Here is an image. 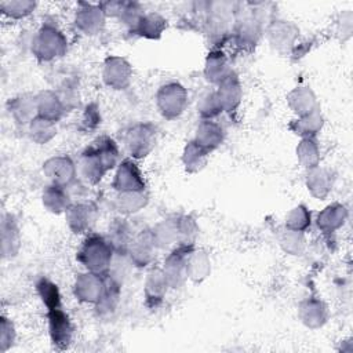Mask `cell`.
<instances>
[{
	"label": "cell",
	"mask_w": 353,
	"mask_h": 353,
	"mask_svg": "<svg viewBox=\"0 0 353 353\" xmlns=\"http://www.w3.org/2000/svg\"><path fill=\"white\" fill-rule=\"evenodd\" d=\"M41 203L48 212L57 214V215L65 214L69 205L72 204L70 197L66 192V188L51 185V183L44 188L41 193Z\"/></svg>",
	"instance_id": "cell-29"
},
{
	"label": "cell",
	"mask_w": 353,
	"mask_h": 353,
	"mask_svg": "<svg viewBox=\"0 0 353 353\" xmlns=\"http://www.w3.org/2000/svg\"><path fill=\"white\" fill-rule=\"evenodd\" d=\"M37 7L32 0H6L0 3V11L4 17L11 19H23L34 12Z\"/></svg>",
	"instance_id": "cell-41"
},
{
	"label": "cell",
	"mask_w": 353,
	"mask_h": 353,
	"mask_svg": "<svg viewBox=\"0 0 353 353\" xmlns=\"http://www.w3.org/2000/svg\"><path fill=\"white\" fill-rule=\"evenodd\" d=\"M47 321L48 335L52 345L59 350L69 347L73 341L74 328L68 313H65L62 307L47 310Z\"/></svg>",
	"instance_id": "cell-9"
},
{
	"label": "cell",
	"mask_w": 353,
	"mask_h": 353,
	"mask_svg": "<svg viewBox=\"0 0 353 353\" xmlns=\"http://www.w3.org/2000/svg\"><path fill=\"white\" fill-rule=\"evenodd\" d=\"M106 18L102 4L80 3L74 12V26L85 36H95L103 30Z\"/></svg>",
	"instance_id": "cell-10"
},
{
	"label": "cell",
	"mask_w": 353,
	"mask_h": 353,
	"mask_svg": "<svg viewBox=\"0 0 353 353\" xmlns=\"http://www.w3.org/2000/svg\"><path fill=\"white\" fill-rule=\"evenodd\" d=\"M119 163V145L110 137L102 135L83 150L77 161V171L85 183L97 185Z\"/></svg>",
	"instance_id": "cell-1"
},
{
	"label": "cell",
	"mask_w": 353,
	"mask_h": 353,
	"mask_svg": "<svg viewBox=\"0 0 353 353\" xmlns=\"http://www.w3.org/2000/svg\"><path fill=\"white\" fill-rule=\"evenodd\" d=\"M347 219V210L343 204L332 203L317 214L316 225L323 233H334L343 226Z\"/></svg>",
	"instance_id": "cell-26"
},
{
	"label": "cell",
	"mask_w": 353,
	"mask_h": 353,
	"mask_svg": "<svg viewBox=\"0 0 353 353\" xmlns=\"http://www.w3.org/2000/svg\"><path fill=\"white\" fill-rule=\"evenodd\" d=\"M210 153H211L210 150L204 149L193 139L189 141L185 145L183 152H182V164H183L185 170L189 174H196V172L201 171L208 161Z\"/></svg>",
	"instance_id": "cell-32"
},
{
	"label": "cell",
	"mask_w": 353,
	"mask_h": 353,
	"mask_svg": "<svg viewBox=\"0 0 353 353\" xmlns=\"http://www.w3.org/2000/svg\"><path fill=\"white\" fill-rule=\"evenodd\" d=\"M279 244L290 255H302L306 247L305 233L284 228L279 236Z\"/></svg>",
	"instance_id": "cell-42"
},
{
	"label": "cell",
	"mask_w": 353,
	"mask_h": 353,
	"mask_svg": "<svg viewBox=\"0 0 353 353\" xmlns=\"http://www.w3.org/2000/svg\"><path fill=\"white\" fill-rule=\"evenodd\" d=\"M234 33L240 43L255 44L262 33V22L254 14L245 15L243 18H237V15H236V32Z\"/></svg>",
	"instance_id": "cell-35"
},
{
	"label": "cell",
	"mask_w": 353,
	"mask_h": 353,
	"mask_svg": "<svg viewBox=\"0 0 353 353\" xmlns=\"http://www.w3.org/2000/svg\"><path fill=\"white\" fill-rule=\"evenodd\" d=\"M157 250L160 248L154 240L152 229H145L135 233L127 250V254L132 261L134 266L146 268L154 262Z\"/></svg>",
	"instance_id": "cell-11"
},
{
	"label": "cell",
	"mask_w": 353,
	"mask_h": 353,
	"mask_svg": "<svg viewBox=\"0 0 353 353\" xmlns=\"http://www.w3.org/2000/svg\"><path fill=\"white\" fill-rule=\"evenodd\" d=\"M7 110L15 124L28 127L39 116L36 94L25 92L14 97L7 102Z\"/></svg>",
	"instance_id": "cell-16"
},
{
	"label": "cell",
	"mask_w": 353,
	"mask_h": 353,
	"mask_svg": "<svg viewBox=\"0 0 353 353\" xmlns=\"http://www.w3.org/2000/svg\"><path fill=\"white\" fill-rule=\"evenodd\" d=\"M101 124V116L98 112V106L95 103H91L85 108L83 113L81 125L84 130H94Z\"/></svg>",
	"instance_id": "cell-47"
},
{
	"label": "cell",
	"mask_w": 353,
	"mask_h": 353,
	"mask_svg": "<svg viewBox=\"0 0 353 353\" xmlns=\"http://www.w3.org/2000/svg\"><path fill=\"white\" fill-rule=\"evenodd\" d=\"M186 270L188 279L199 284L204 281L211 273V258L210 254L203 248L194 245L189 248L186 255Z\"/></svg>",
	"instance_id": "cell-22"
},
{
	"label": "cell",
	"mask_w": 353,
	"mask_h": 353,
	"mask_svg": "<svg viewBox=\"0 0 353 353\" xmlns=\"http://www.w3.org/2000/svg\"><path fill=\"white\" fill-rule=\"evenodd\" d=\"M30 50L39 61L50 62L66 54L68 39L55 25L46 22L34 33Z\"/></svg>",
	"instance_id": "cell-3"
},
{
	"label": "cell",
	"mask_w": 353,
	"mask_h": 353,
	"mask_svg": "<svg viewBox=\"0 0 353 353\" xmlns=\"http://www.w3.org/2000/svg\"><path fill=\"white\" fill-rule=\"evenodd\" d=\"M36 98L37 113L40 117L57 123L65 116L68 109L55 90H43L36 94Z\"/></svg>",
	"instance_id": "cell-21"
},
{
	"label": "cell",
	"mask_w": 353,
	"mask_h": 353,
	"mask_svg": "<svg viewBox=\"0 0 353 353\" xmlns=\"http://www.w3.org/2000/svg\"><path fill=\"white\" fill-rule=\"evenodd\" d=\"M112 186L116 192L146 190L143 174L134 159H124L119 163L112 181Z\"/></svg>",
	"instance_id": "cell-14"
},
{
	"label": "cell",
	"mask_w": 353,
	"mask_h": 353,
	"mask_svg": "<svg viewBox=\"0 0 353 353\" xmlns=\"http://www.w3.org/2000/svg\"><path fill=\"white\" fill-rule=\"evenodd\" d=\"M57 123L43 119L37 116L29 125H28V134L30 139L37 145H46L48 143L55 135H57Z\"/></svg>",
	"instance_id": "cell-38"
},
{
	"label": "cell",
	"mask_w": 353,
	"mask_h": 353,
	"mask_svg": "<svg viewBox=\"0 0 353 353\" xmlns=\"http://www.w3.org/2000/svg\"><path fill=\"white\" fill-rule=\"evenodd\" d=\"M114 255V248L106 237L90 234L77 251V261L88 272L106 274Z\"/></svg>",
	"instance_id": "cell-2"
},
{
	"label": "cell",
	"mask_w": 353,
	"mask_h": 353,
	"mask_svg": "<svg viewBox=\"0 0 353 353\" xmlns=\"http://www.w3.org/2000/svg\"><path fill=\"white\" fill-rule=\"evenodd\" d=\"M223 139L225 130L219 123L211 119H200L193 138L194 142H197L204 149L212 152L223 143Z\"/></svg>",
	"instance_id": "cell-20"
},
{
	"label": "cell",
	"mask_w": 353,
	"mask_h": 353,
	"mask_svg": "<svg viewBox=\"0 0 353 353\" xmlns=\"http://www.w3.org/2000/svg\"><path fill=\"white\" fill-rule=\"evenodd\" d=\"M284 223H285V228H288V229L305 233L310 228V223H312L310 211L303 204L295 205L294 208H291L287 212Z\"/></svg>",
	"instance_id": "cell-44"
},
{
	"label": "cell",
	"mask_w": 353,
	"mask_h": 353,
	"mask_svg": "<svg viewBox=\"0 0 353 353\" xmlns=\"http://www.w3.org/2000/svg\"><path fill=\"white\" fill-rule=\"evenodd\" d=\"M43 174L51 185L68 188L74 182L79 171L77 164L66 154H58L43 163Z\"/></svg>",
	"instance_id": "cell-6"
},
{
	"label": "cell",
	"mask_w": 353,
	"mask_h": 353,
	"mask_svg": "<svg viewBox=\"0 0 353 353\" xmlns=\"http://www.w3.org/2000/svg\"><path fill=\"white\" fill-rule=\"evenodd\" d=\"M328 316V306L324 301L316 296H309L303 299L298 306V317L309 328L323 327L327 323Z\"/></svg>",
	"instance_id": "cell-18"
},
{
	"label": "cell",
	"mask_w": 353,
	"mask_h": 353,
	"mask_svg": "<svg viewBox=\"0 0 353 353\" xmlns=\"http://www.w3.org/2000/svg\"><path fill=\"white\" fill-rule=\"evenodd\" d=\"M0 245L3 259H12L21 250V229L18 221L11 214H4L0 225Z\"/></svg>",
	"instance_id": "cell-17"
},
{
	"label": "cell",
	"mask_w": 353,
	"mask_h": 353,
	"mask_svg": "<svg viewBox=\"0 0 353 353\" xmlns=\"http://www.w3.org/2000/svg\"><path fill=\"white\" fill-rule=\"evenodd\" d=\"M323 124H324V119L321 116L320 108H317L316 110L292 120L290 124V130L294 134L299 135L301 138H309V137H317V134L323 128Z\"/></svg>",
	"instance_id": "cell-31"
},
{
	"label": "cell",
	"mask_w": 353,
	"mask_h": 353,
	"mask_svg": "<svg viewBox=\"0 0 353 353\" xmlns=\"http://www.w3.org/2000/svg\"><path fill=\"white\" fill-rule=\"evenodd\" d=\"M223 112H234L243 99V87L239 76L232 72L226 79H223L215 90Z\"/></svg>",
	"instance_id": "cell-19"
},
{
	"label": "cell",
	"mask_w": 353,
	"mask_h": 353,
	"mask_svg": "<svg viewBox=\"0 0 353 353\" xmlns=\"http://www.w3.org/2000/svg\"><path fill=\"white\" fill-rule=\"evenodd\" d=\"M149 203L146 190H130L117 192L114 199V207L121 215H134L143 210Z\"/></svg>",
	"instance_id": "cell-28"
},
{
	"label": "cell",
	"mask_w": 353,
	"mask_h": 353,
	"mask_svg": "<svg viewBox=\"0 0 353 353\" xmlns=\"http://www.w3.org/2000/svg\"><path fill=\"white\" fill-rule=\"evenodd\" d=\"M299 36V28L285 19H274L266 28L269 44L280 54H288L294 50Z\"/></svg>",
	"instance_id": "cell-7"
},
{
	"label": "cell",
	"mask_w": 353,
	"mask_h": 353,
	"mask_svg": "<svg viewBox=\"0 0 353 353\" xmlns=\"http://www.w3.org/2000/svg\"><path fill=\"white\" fill-rule=\"evenodd\" d=\"M197 113L201 119H211V120H214L221 113H223L222 103H221L215 90L204 94L200 98V101L197 103Z\"/></svg>",
	"instance_id": "cell-45"
},
{
	"label": "cell",
	"mask_w": 353,
	"mask_h": 353,
	"mask_svg": "<svg viewBox=\"0 0 353 353\" xmlns=\"http://www.w3.org/2000/svg\"><path fill=\"white\" fill-rule=\"evenodd\" d=\"M98 218V210L91 203H72L65 212V219L69 229L76 233H88Z\"/></svg>",
	"instance_id": "cell-15"
},
{
	"label": "cell",
	"mask_w": 353,
	"mask_h": 353,
	"mask_svg": "<svg viewBox=\"0 0 353 353\" xmlns=\"http://www.w3.org/2000/svg\"><path fill=\"white\" fill-rule=\"evenodd\" d=\"M176 245H194L199 236V225L196 219L186 214H175Z\"/></svg>",
	"instance_id": "cell-37"
},
{
	"label": "cell",
	"mask_w": 353,
	"mask_h": 353,
	"mask_svg": "<svg viewBox=\"0 0 353 353\" xmlns=\"http://www.w3.org/2000/svg\"><path fill=\"white\" fill-rule=\"evenodd\" d=\"M152 233L159 248L168 247L171 244H176V225H175V214L161 219L154 228H152Z\"/></svg>",
	"instance_id": "cell-39"
},
{
	"label": "cell",
	"mask_w": 353,
	"mask_h": 353,
	"mask_svg": "<svg viewBox=\"0 0 353 353\" xmlns=\"http://www.w3.org/2000/svg\"><path fill=\"white\" fill-rule=\"evenodd\" d=\"M36 292L40 296L47 310L61 307V292L58 285L47 277H40L36 281Z\"/></svg>",
	"instance_id": "cell-40"
},
{
	"label": "cell",
	"mask_w": 353,
	"mask_h": 353,
	"mask_svg": "<svg viewBox=\"0 0 353 353\" xmlns=\"http://www.w3.org/2000/svg\"><path fill=\"white\" fill-rule=\"evenodd\" d=\"M132 74L131 63L123 57L109 55L103 61L102 80L112 90H125L131 84Z\"/></svg>",
	"instance_id": "cell-8"
},
{
	"label": "cell",
	"mask_w": 353,
	"mask_h": 353,
	"mask_svg": "<svg viewBox=\"0 0 353 353\" xmlns=\"http://www.w3.org/2000/svg\"><path fill=\"white\" fill-rule=\"evenodd\" d=\"M170 285L165 280V276L161 269H152L145 280L143 287V295H145V303L149 307H157L165 298V294L168 291Z\"/></svg>",
	"instance_id": "cell-24"
},
{
	"label": "cell",
	"mask_w": 353,
	"mask_h": 353,
	"mask_svg": "<svg viewBox=\"0 0 353 353\" xmlns=\"http://www.w3.org/2000/svg\"><path fill=\"white\" fill-rule=\"evenodd\" d=\"M15 338H17V331H15L14 323L8 317L1 316L0 317V352L4 353L10 350L14 346Z\"/></svg>",
	"instance_id": "cell-46"
},
{
	"label": "cell",
	"mask_w": 353,
	"mask_h": 353,
	"mask_svg": "<svg viewBox=\"0 0 353 353\" xmlns=\"http://www.w3.org/2000/svg\"><path fill=\"white\" fill-rule=\"evenodd\" d=\"M189 95L186 88L176 81L163 84L156 92V106L167 120L178 119L186 109Z\"/></svg>",
	"instance_id": "cell-5"
},
{
	"label": "cell",
	"mask_w": 353,
	"mask_h": 353,
	"mask_svg": "<svg viewBox=\"0 0 353 353\" xmlns=\"http://www.w3.org/2000/svg\"><path fill=\"white\" fill-rule=\"evenodd\" d=\"M193 245H176L164 259L163 273L170 288H181L189 280L186 270V255Z\"/></svg>",
	"instance_id": "cell-12"
},
{
	"label": "cell",
	"mask_w": 353,
	"mask_h": 353,
	"mask_svg": "<svg viewBox=\"0 0 353 353\" xmlns=\"http://www.w3.org/2000/svg\"><path fill=\"white\" fill-rule=\"evenodd\" d=\"M334 179L335 176L331 170L317 165L312 170H307L306 188L314 199L324 200L332 190Z\"/></svg>",
	"instance_id": "cell-23"
},
{
	"label": "cell",
	"mask_w": 353,
	"mask_h": 353,
	"mask_svg": "<svg viewBox=\"0 0 353 353\" xmlns=\"http://www.w3.org/2000/svg\"><path fill=\"white\" fill-rule=\"evenodd\" d=\"M229 59L221 50H212L208 52L204 63V76L205 80L212 84H219L232 73Z\"/></svg>",
	"instance_id": "cell-27"
},
{
	"label": "cell",
	"mask_w": 353,
	"mask_h": 353,
	"mask_svg": "<svg viewBox=\"0 0 353 353\" xmlns=\"http://www.w3.org/2000/svg\"><path fill=\"white\" fill-rule=\"evenodd\" d=\"M167 28V19L159 12H145L132 32L145 39H159Z\"/></svg>",
	"instance_id": "cell-33"
},
{
	"label": "cell",
	"mask_w": 353,
	"mask_h": 353,
	"mask_svg": "<svg viewBox=\"0 0 353 353\" xmlns=\"http://www.w3.org/2000/svg\"><path fill=\"white\" fill-rule=\"evenodd\" d=\"M134 236L135 233L125 219H114L113 223L109 226V233L106 239L110 241L114 251L127 252Z\"/></svg>",
	"instance_id": "cell-34"
},
{
	"label": "cell",
	"mask_w": 353,
	"mask_h": 353,
	"mask_svg": "<svg viewBox=\"0 0 353 353\" xmlns=\"http://www.w3.org/2000/svg\"><path fill=\"white\" fill-rule=\"evenodd\" d=\"M287 103L296 117L305 116L320 108L314 92L305 85H298L292 88L287 95Z\"/></svg>",
	"instance_id": "cell-25"
},
{
	"label": "cell",
	"mask_w": 353,
	"mask_h": 353,
	"mask_svg": "<svg viewBox=\"0 0 353 353\" xmlns=\"http://www.w3.org/2000/svg\"><path fill=\"white\" fill-rule=\"evenodd\" d=\"M296 159L298 163L306 170H312L320 165V145L316 137L301 138L299 143L296 145Z\"/></svg>",
	"instance_id": "cell-36"
},
{
	"label": "cell",
	"mask_w": 353,
	"mask_h": 353,
	"mask_svg": "<svg viewBox=\"0 0 353 353\" xmlns=\"http://www.w3.org/2000/svg\"><path fill=\"white\" fill-rule=\"evenodd\" d=\"M132 268H134V263L130 259L127 252L114 251V255H113V259L110 262V266H109V270H108L106 276L123 285V283L128 277Z\"/></svg>",
	"instance_id": "cell-43"
},
{
	"label": "cell",
	"mask_w": 353,
	"mask_h": 353,
	"mask_svg": "<svg viewBox=\"0 0 353 353\" xmlns=\"http://www.w3.org/2000/svg\"><path fill=\"white\" fill-rule=\"evenodd\" d=\"M120 295H121V284H119L117 281H114L106 276L105 290H103L101 298L98 299V302L94 305L98 316H101V317L112 316L119 306Z\"/></svg>",
	"instance_id": "cell-30"
},
{
	"label": "cell",
	"mask_w": 353,
	"mask_h": 353,
	"mask_svg": "<svg viewBox=\"0 0 353 353\" xmlns=\"http://www.w3.org/2000/svg\"><path fill=\"white\" fill-rule=\"evenodd\" d=\"M106 276L94 272L79 273L73 283V295L83 303L95 305L105 290Z\"/></svg>",
	"instance_id": "cell-13"
},
{
	"label": "cell",
	"mask_w": 353,
	"mask_h": 353,
	"mask_svg": "<svg viewBox=\"0 0 353 353\" xmlns=\"http://www.w3.org/2000/svg\"><path fill=\"white\" fill-rule=\"evenodd\" d=\"M157 142V128L152 123H137L124 135V146L131 159H145L152 153Z\"/></svg>",
	"instance_id": "cell-4"
}]
</instances>
